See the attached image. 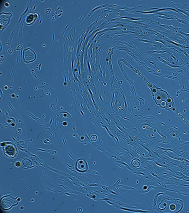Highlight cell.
Returning <instances> with one entry per match:
<instances>
[{"label":"cell","instance_id":"6da1fadb","mask_svg":"<svg viewBox=\"0 0 189 213\" xmlns=\"http://www.w3.org/2000/svg\"><path fill=\"white\" fill-rule=\"evenodd\" d=\"M18 203V201L10 196H5L2 199L1 205L4 210H9Z\"/></svg>","mask_w":189,"mask_h":213},{"label":"cell","instance_id":"7a4b0ae2","mask_svg":"<svg viewBox=\"0 0 189 213\" xmlns=\"http://www.w3.org/2000/svg\"><path fill=\"white\" fill-rule=\"evenodd\" d=\"M3 150L6 155L9 157H14L18 154V150L16 147L12 143H7L3 147Z\"/></svg>","mask_w":189,"mask_h":213},{"label":"cell","instance_id":"3957f363","mask_svg":"<svg viewBox=\"0 0 189 213\" xmlns=\"http://www.w3.org/2000/svg\"><path fill=\"white\" fill-rule=\"evenodd\" d=\"M23 58L26 62H31L35 60L36 58V55L31 49L26 48L23 51Z\"/></svg>","mask_w":189,"mask_h":213},{"label":"cell","instance_id":"277c9868","mask_svg":"<svg viewBox=\"0 0 189 213\" xmlns=\"http://www.w3.org/2000/svg\"><path fill=\"white\" fill-rule=\"evenodd\" d=\"M76 168L78 171L84 172L87 170L88 165L85 160L81 159L78 160L76 165Z\"/></svg>","mask_w":189,"mask_h":213},{"label":"cell","instance_id":"5b68a950","mask_svg":"<svg viewBox=\"0 0 189 213\" xmlns=\"http://www.w3.org/2000/svg\"><path fill=\"white\" fill-rule=\"evenodd\" d=\"M23 164L25 166V167H31L32 165V163L29 160L25 159L23 161Z\"/></svg>","mask_w":189,"mask_h":213},{"label":"cell","instance_id":"8992f818","mask_svg":"<svg viewBox=\"0 0 189 213\" xmlns=\"http://www.w3.org/2000/svg\"><path fill=\"white\" fill-rule=\"evenodd\" d=\"M15 165L16 167H19L20 166V165H21V164H20L19 162L17 161L16 162Z\"/></svg>","mask_w":189,"mask_h":213},{"label":"cell","instance_id":"52a82bcc","mask_svg":"<svg viewBox=\"0 0 189 213\" xmlns=\"http://www.w3.org/2000/svg\"><path fill=\"white\" fill-rule=\"evenodd\" d=\"M22 48V46H21V45H19V46H18V47L17 48V50H20Z\"/></svg>","mask_w":189,"mask_h":213}]
</instances>
